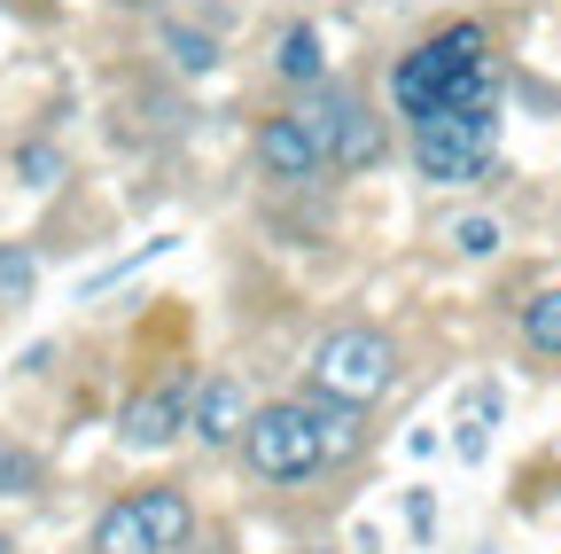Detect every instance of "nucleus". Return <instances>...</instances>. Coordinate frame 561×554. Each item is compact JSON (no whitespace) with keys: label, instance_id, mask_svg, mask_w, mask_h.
<instances>
[{"label":"nucleus","instance_id":"1","mask_svg":"<svg viewBox=\"0 0 561 554\" xmlns=\"http://www.w3.org/2000/svg\"><path fill=\"white\" fill-rule=\"evenodd\" d=\"M390 102H398L413 125H437V117H453V110L500 102V79H491V32H483V24H445L437 39H421L413 55H398Z\"/></svg>","mask_w":561,"mask_h":554},{"label":"nucleus","instance_id":"2","mask_svg":"<svg viewBox=\"0 0 561 554\" xmlns=\"http://www.w3.org/2000/svg\"><path fill=\"white\" fill-rule=\"evenodd\" d=\"M500 157V102H476V110H453L437 125H413V165L430 188H468L491 172Z\"/></svg>","mask_w":561,"mask_h":554},{"label":"nucleus","instance_id":"3","mask_svg":"<svg viewBox=\"0 0 561 554\" xmlns=\"http://www.w3.org/2000/svg\"><path fill=\"white\" fill-rule=\"evenodd\" d=\"M398 383V343L382 328H335L312 352V391L335 406H375Z\"/></svg>","mask_w":561,"mask_h":554},{"label":"nucleus","instance_id":"4","mask_svg":"<svg viewBox=\"0 0 561 554\" xmlns=\"http://www.w3.org/2000/svg\"><path fill=\"white\" fill-rule=\"evenodd\" d=\"M242 453H250L257 476H312V468L335 453V445H328V414L305 406V398H273V406H257Z\"/></svg>","mask_w":561,"mask_h":554},{"label":"nucleus","instance_id":"5","mask_svg":"<svg viewBox=\"0 0 561 554\" xmlns=\"http://www.w3.org/2000/svg\"><path fill=\"white\" fill-rule=\"evenodd\" d=\"M195 391H203V383L164 375L157 391H140V398L117 414V438H125L133 453H157V445H172L180 430H195Z\"/></svg>","mask_w":561,"mask_h":554},{"label":"nucleus","instance_id":"6","mask_svg":"<svg viewBox=\"0 0 561 554\" xmlns=\"http://www.w3.org/2000/svg\"><path fill=\"white\" fill-rule=\"evenodd\" d=\"M257 165H265V180L297 188V180H312V172L328 165V133H320L305 110H280V117H265V133H257Z\"/></svg>","mask_w":561,"mask_h":554},{"label":"nucleus","instance_id":"7","mask_svg":"<svg viewBox=\"0 0 561 554\" xmlns=\"http://www.w3.org/2000/svg\"><path fill=\"white\" fill-rule=\"evenodd\" d=\"M305 117L328 133V165H343V172H359V165H375L382 157V125L351 102V94H320V102H305Z\"/></svg>","mask_w":561,"mask_h":554},{"label":"nucleus","instance_id":"8","mask_svg":"<svg viewBox=\"0 0 561 554\" xmlns=\"http://www.w3.org/2000/svg\"><path fill=\"white\" fill-rule=\"evenodd\" d=\"M250 422H257V406H250L242 375H210L195 391V438L203 445H234V438H250Z\"/></svg>","mask_w":561,"mask_h":554},{"label":"nucleus","instance_id":"9","mask_svg":"<svg viewBox=\"0 0 561 554\" xmlns=\"http://www.w3.org/2000/svg\"><path fill=\"white\" fill-rule=\"evenodd\" d=\"M140 500V516H149V539H157V554H180L187 546V531H195V508H187V493L180 484H149V493H133Z\"/></svg>","mask_w":561,"mask_h":554},{"label":"nucleus","instance_id":"10","mask_svg":"<svg viewBox=\"0 0 561 554\" xmlns=\"http://www.w3.org/2000/svg\"><path fill=\"white\" fill-rule=\"evenodd\" d=\"M94 554H157V539H149V516H140V500H117V508H102V523H94Z\"/></svg>","mask_w":561,"mask_h":554},{"label":"nucleus","instance_id":"11","mask_svg":"<svg viewBox=\"0 0 561 554\" xmlns=\"http://www.w3.org/2000/svg\"><path fill=\"white\" fill-rule=\"evenodd\" d=\"M164 55H172V71H187V79L219 71V39H210L203 24H164Z\"/></svg>","mask_w":561,"mask_h":554},{"label":"nucleus","instance_id":"12","mask_svg":"<svg viewBox=\"0 0 561 554\" xmlns=\"http://www.w3.org/2000/svg\"><path fill=\"white\" fill-rule=\"evenodd\" d=\"M273 71L297 79V87H312V79H320V32H312V24H289V32H280V47H273Z\"/></svg>","mask_w":561,"mask_h":554},{"label":"nucleus","instance_id":"13","mask_svg":"<svg viewBox=\"0 0 561 554\" xmlns=\"http://www.w3.org/2000/svg\"><path fill=\"white\" fill-rule=\"evenodd\" d=\"M523 343H530V352H546V360H561V290H538V297L523 305Z\"/></svg>","mask_w":561,"mask_h":554},{"label":"nucleus","instance_id":"14","mask_svg":"<svg viewBox=\"0 0 561 554\" xmlns=\"http://www.w3.org/2000/svg\"><path fill=\"white\" fill-rule=\"evenodd\" d=\"M32 282H39L32 250H24V242H9V250H0V305H24V297H32Z\"/></svg>","mask_w":561,"mask_h":554},{"label":"nucleus","instance_id":"15","mask_svg":"<svg viewBox=\"0 0 561 554\" xmlns=\"http://www.w3.org/2000/svg\"><path fill=\"white\" fill-rule=\"evenodd\" d=\"M445 235H453L460 258H491V250H500V219H483V212H460Z\"/></svg>","mask_w":561,"mask_h":554},{"label":"nucleus","instance_id":"16","mask_svg":"<svg viewBox=\"0 0 561 554\" xmlns=\"http://www.w3.org/2000/svg\"><path fill=\"white\" fill-rule=\"evenodd\" d=\"M16 180H24V188H55V180H62V149H55V142H24V149H16Z\"/></svg>","mask_w":561,"mask_h":554},{"label":"nucleus","instance_id":"17","mask_svg":"<svg viewBox=\"0 0 561 554\" xmlns=\"http://www.w3.org/2000/svg\"><path fill=\"white\" fill-rule=\"evenodd\" d=\"M32 484H39V461H32L24 445H9V438H0V500H24Z\"/></svg>","mask_w":561,"mask_h":554},{"label":"nucleus","instance_id":"18","mask_svg":"<svg viewBox=\"0 0 561 554\" xmlns=\"http://www.w3.org/2000/svg\"><path fill=\"white\" fill-rule=\"evenodd\" d=\"M117 9H157V0H117Z\"/></svg>","mask_w":561,"mask_h":554}]
</instances>
